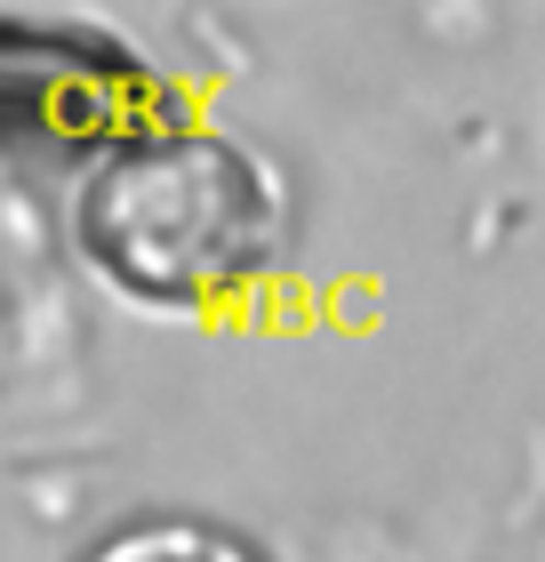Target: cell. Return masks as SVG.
<instances>
[{
  "mask_svg": "<svg viewBox=\"0 0 545 562\" xmlns=\"http://www.w3.org/2000/svg\"><path fill=\"white\" fill-rule=\"evenodd\" d=\"M72 234L121 297L161 314H209L265 281L281 249V186L241 137L169 113L89 161Z\"/></svg>",
  "mask_w": 545,
  "mask_h": 562,
  "instance_id": "cell-1",
  "label": "cell"
},
{
  "mask_svg": "<svg viewBox=\"0 0 545 562\" xmlns=\"http://www.w3.org/2000/svg\"><path fill=\"white\" fill-rule=\"evenodd\" d=\"M169 113V81L128 41L96 33V24L0 16V153L89 169Z\"/></svg>",
  "mask_w": 545,
  "mask_h": 562,
  "instance_id": "cell-2",
  "label": "cell"
},
{
  "mask_svg": "<svg viewBox=\"0 0 545 562\" xmlns=\"http://www.w3.org/2000/svg\"><path fill=\"white\" fill-rule=\"evenodd\" d=\"M89 562H257V554L209 522H137L121 539H105Z\"/></svg>",
  "mask_w": 545,
  "mask_h": 562,
  "instance_id": "cell-3",
  "label": "cell"
}]
</instances>
